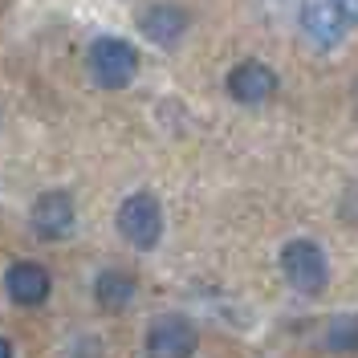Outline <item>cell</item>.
Wrapping results in <instances>:
<instances>
[{
    "label": "cell",
    "mask_w": 358,
    "mask_h": 358,
    "mask_svg": "<svg viewBox=\"0 0 358 358\" xmlns=\"http://www.w3.org/2000/svg\"><path fill=\"white\" fill-rule=\"evenodd\" d=\"M90 78L102 90H127L138 73V53L122 37H98L90 45Z\"/></svg>",
    "instance_id": "1"
},
{
    "label": "cell",
    "mask_w": 358,
    "mask_h": 358,
    "mask_svg": "<svg viewBox=\"0 0 358 358\" xmlns=\"http://www.w3.org/2000/svg\"><path fill=\"white\" fill-rule=\"evenodd\" d=\"M118 232L138 252H147L163 241V208L151 192H134L118 203Z\"/></svg>",
    "instance_id": "2"
},
{
    "label": "cell",
    "mask_w": 358,
    "mask_h": 358,
    "mask_svg": "<svg viewBox=\"0 0 358 358\" xmlns=\"http://www.w3.org/2000/svg\"><path fill=\"white\" fill-rule=\"evenodd\" d=\"M281 273H285V281L293 289L306 293V297L330 285V261H326L317 241H289L281 248Z\"/></svg>",
    "instance_id": "3"
},
{
    "label": "cell",
    "mask_w": 358,
    "mask_h": 358,
    "mask_svg": "<svg viewBox=\"0 0 358 358\" xmlns=\"http://www.w3.org/2000/svg\"><path fill=\"white\" fill-rule=\"evenodd\" d=\"M200 330L183 313H163L147 330V358H196Z\"/></svg>",
    "instance_id": "4"
},
{
    "label": "cell",
    "mask_w": 358,
    "mask_h": 358,
    "mask_svg": "<svg viewBox=\"0 0 358 358\" xmlns=\"http://www.w3.org/2000/svg\"><path fill=\"white\" fill-rule=\"evenodd\" d=\"M29 224H33V232L41 241H66L78 228V208H73V200H69L66 192H41L33 200Z\"/></svg>",
    "instance_id": "5"
},
{
    "label": "cell",
    "mask_w": 358,
    "mask_h": 358,
    "mask_svg": "<svg viewBox=\"0 0 358 358\" xmlns=\"http://www.w3.org/2000/svg\"><path fill=\"white\" fill-rule=\"evenodd\" d=\"M228 98L232 102H241V106H261L273 98V90H277V73L261 62H241V66L228 69Z\"/></svg>",
    "instance_id": "6"
},
{
    "label": "cell",
    "mask_w": 358,
    "mask_h": 358,
    "mask_svg": "<svg viewBox=\"0 0 358 358\" xmlns=\"http://www.w3.org/2000/svg\"><path fill=\"white\" fill-rule=\"evenodd\" d=\"M138 29H143V37H151L155 45L163 49H171L187 37V29H192V17H187V8H179V4H151L143 17H138Z\"/></svg>",
    "instance_id": "7"
},
{
    "label": "cell",
    "mask_w": 358,
    "mask_h": 358,
    "mask_svg": "<svg viewBox=\"0 0 358 358\" xmlns=\"http://www.w3.org/2000/svg\"><path fill=\"white\" fill-rule=\"evenodd\" d=\"M4 289H8V297L17 306H45L53 281H49V268L45 265H37V261H17V265H8V273H4Z\"/></svg>",
    "instance_id": "8"
},
{
    "label": "cell",
    "mask_w": 358,
    "mask_h": 358,
    "mask_svg": "<svg viewBox=\"0 0 358 358\" xmlns=\"http://www.w3.org/2000/svg\"><path fill=\"white\" fill-rule=\"evenodd\" d=\"M301 29H306V37H310L317 49H334L342 41V33H346V21L338 17V8L330 0H310L306 8H301Z\"/></svg>",
    "instance_id": "9"
},
{
    "label": "cell",
    "mask_w": 358,
    "mask_h": 358,
    "mask_svg": "<svg viewBox=\"0 0 358 358\" xmlns=\"http://www.w3.org/2000/svg\"><path fill=\"white\" fill-rule=\"evenodd\" d=\"M134 293H138V281L131 273H122V268H106V273L94 277V297H98L102 310H110V313L127 310L134 301Z\"/></svg>",
    "instance_id": "10"
},
{
    "label": "cell",
    "mask_w": 358,
    "mask_h": 358,
    "mask_svg": "<svg viewBox=\"0 0 358 358\" xmlns=\"http://www.w3.org/2000/svg\"><path fill=\"white\" fill-rule=\"evenodd\" d=\"M326 346L330 350H342V355L358 350V313H342V317H334L326 326Z\"/></svg>",
    "instance_id": "11"
},
{
    "label": "cell",
    "mask_w": 358,
    "mask_h": 358,
    "mask_svg": "<svg viewBox=\"0 0 358 358\" xmlns=\"http://www.w3.org/2000/svg\"><path fill=\"white\" fill-rule=\"evenodd\" d=\"M330 4L338 8V17L346 24H358V0H330Z\"/></svg>",
    "instance_id": "12"
},
{
    "label": "cell",
    "mask_w": 358,
    "mask_h": 358,
    "mask_svg": "<svg viewBox=\"0 0 358 358\" xmlns=\"http://www.w3.org/2000/svg\"><path fill=\"white\" fill-rule=\"evenodd\" d=\"M0 358H13V346H8L4 338H0Z\"/></svg>",
    "instance_id": "13"
},
{
    "label": "cell",
    "mask_w": 358,
    "mask_h": 358,
    "mask_svg": "<svg viewBox=\"0 0 358 358\" xmlns=\"http://www.w3.org/2000/svg\"><path fill=\"white\" fill-rule=\"evenodd\" d=\"M355 110H358V82H355Z\"/></svg>",
    "instance_id": "14"
}]
</instances>
